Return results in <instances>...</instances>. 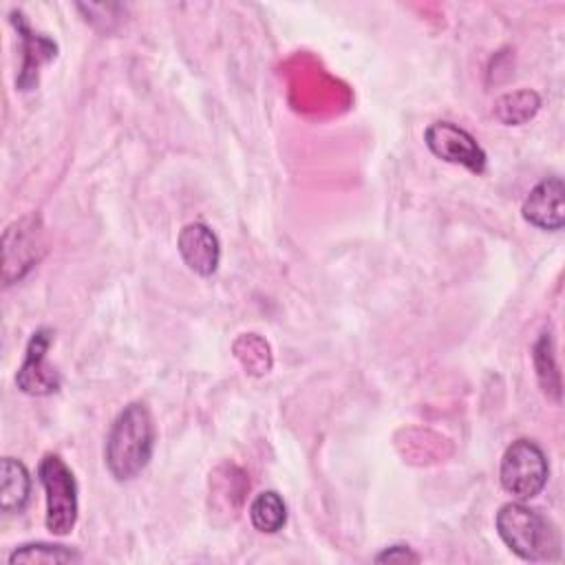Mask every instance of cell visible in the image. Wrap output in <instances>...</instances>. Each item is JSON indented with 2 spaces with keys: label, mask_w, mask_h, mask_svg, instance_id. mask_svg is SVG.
Here are the masks:
<instances>
[{
  "label": "cell",
  "mask_w": 565,
  "mask_h": 565,
  "mask_svg": "<svg viewBox=\"0 0 565 565\" xmlns=\"http://www.w3.org/2000/svg\"><path fill=\"white\" fill-rule=\"evenodd\" d=\"M31 497V475L20 459L4 457L0 463V510L22 512Z\"/></svg>",
  "instance_id": "obj_10"
},
{
  "label": "cell",
  "mask_w": 565,
  "mask_h": 565,
  "mask_svg": "<svg viewBox=\"0 0 565 565\" xmlns=\"http://www.w3.org/2000/svg\"><path fill=\"white\" fill-rule=\"evenodd\" d=\"M249 521L263 534H274L282 530L287 521V505L276 490H263L254 497L249 505Z\"/></svg>",
  "instance_id": "obj_11"
},
{
  "label": "cell",
  "mask_w": 565,
  "mask_h": 565,
  "mask_svg": "<svg viewBox=\"0 0 565 565\" xmlns=\"http://www.w3.org/2000/svg\"><path fill=\"white\" fill-rule=\"evenodd\" d=\"M11 22L15 24L18 35L22 40V66L15 82L20 90H31L33 86H38L40 66L57 55V46L51 38L35 33L20 11L11 13Z\"/></svg>",
  "instance_id": "obj_9"
},
{
  "label": "cell",
  "mask_w": 565,
  "mask_h": 565,
  "mask_svg": "<svg viewBox=\"0 0 565 565\" xmlns=\"http://www.w3.org/2000/svg\"><path fill=\"white\" fill-rule=\"evenodd\" d=\"M177 249L190 271L207 278L218 269L221 245L216 234L205 223H188L179 232Z\"/></svg>",
  "instance_id": "obj_8"
},
{
  "label": "cell",
  "mask_w": 565,
  "mask_h": 565,
  "mask_svg": "<svg viewBox=\"0 0 565 565\" xmlns=\"http://www.w3.org/2000/svg\"><path fill=\"white\" fill-rule=\"evenodd\" d=\"M377 563H417L419 556L408 545H391L375 556Z\"/></svg>",
  "instance_id": "obj_16"
},
{
  "label": "cell",
  "mask_w": 565,
  "mask_h": 565,
  "mask_svg": "<svg viewBox=\"0 0 565 565\" xmlns=\"http://www.w3.org/2000/svg\"><path fill=\"white\" fill-rule=\"evenodd\" d=\"M424 141L435 157L448 163L463 166L466 170L477 174L486 170L488 157L483 148L477 143V139L468 130L459 128L452 121H433L424 132Z\"/></svg>",
  "instance_id": "obj_5"
},
{
  "label": "cell",
  "mask_w": 565,
  "mask_h": 565,
  "mask_svg": "<svg viewBox=\"0 0 565 565\" xmlns=\"http://www.w3.org/2000/svg\"><path fill=\"white\" fill-rule=\"evenodd\" d=\"M154 419L143 402H130L115 417L106 446L104 461L117 481L135 479L150 461L154 450Z\"/></svg>",
  "instance_id": "obj_1"
},
{
  "label": "cell",
  "mask_w": 565,
  "mask_h": 565,
  "mask_svg": "<svg viewBox=\"0 0 565 565\" xmlns=\"http://www.w3.org/2000/svg\"><path fill=\"white\" fill-rule=\"evenodd\" d=\"M53 342V329H38L29 344L22 366L18 369L15 384L26 395H51L60 388V373L46 364V351Z\"/></svg>",
  "instance_id": "obj_6"
},
{
  "label": "cell",
  "mask_w": 565,
  "mask_h": 565,
  "mask_svg": "<svg viewBox=\"0 0 565 565\" xmlns=\"http://www.w3.org/2000/svg\"><path fill=\"white\" fill-rule=\"evenodd\" d=\"M539 106H541V97L534 90L523 88V90L501 95L494 104V117L505 126H519L532 119Z\"/></svg>",
  "instance_id": "obj_12"
},
{
  "label": "cell",
  "mask_w": 565,
  "mask_h": 565,
  "mask_svg": "<svg viewBox=\"0 0 565 565\" xmlns=\"http://www.w3.org/2000/svg\"><path fill=\"white\" fill-rule=\"evenodd\" d=\"M35 243H38V232L33 225H29V221H20L13 223L7 232H4V245L9 247H18V256L4 265V276L11 271V267H15V278H20L35 260Z\"/></svg>",
  "instance_id": "obj_14"
},
{
  "label": "cell",
  "mask_w": 565,
  "mask_h": 565,
  "mask_svg": "<svg viewBox=\"0 0 565 565\" xmlns=\"http://www.w3.org/2000/svg\"><path fill=\"white\" fill-rule=\"evenodd\" d=\"M82 561V554L66 547V545H53V543H24L15 547L9 554V563H75Z\"/></svg>",
  "instance_id": "obj_15"
},
{
  "label": "cell",
  "mask_w": 565,
  "mask_h": 565,
  "mask_svg": "<svg viewBox=\"0 0 565 565\" xmlns=\"http://www.w3.org/2000/svg\"><path fill=\"white\" fill-rule=\"evenodd\" d=\"M547 475V457L536 441L516 439L505 448L501 457L499 479L503 490L514 499L527 501L536 497L545 488Z\"/></svg>",
  "instance_id": "obj_4"
},
{
  "label": "cell",
  "mask_w": 565,
  "mask_h": 565,
  "mask_svg": "<svg viewBox=\"0 0 565 565\" xmlns=\"http://www.w3.org/2000/svg\"><path fill=\"white\" fill-rule=\"evenodd\" d=\"M38 477L46 497V530L64 536L77 521V481L73 470L57 455H44L38 466Z\"/></svg>",
  "instance_id": "obj_3"
},
{
  "label": "cell",
  "mask_w": 565,
  "mask_h": 565,
  "mask_svg": "<svg viewBox=\"0 0 565 565\" xmlns=\"http://www.w3.org/2000/svg\"><path fill=\"white\" fill-rule=\"evenodd\" d=\"M494 523L501 541L523 561H552L561 552L556 527L521 501L501 505Z\"/></svg>",
  "instance_id": "obj_2"
},
{
  "label": "cell",
  "mask_w": 565,
  "mask_h": 565,
  "mask_svg": "<svg viewBox=\"0 0 565 565\" xmlns=\"http://www.w3.org/2000/svg\"><path fill=\"white\" fill-rule=\"evenodd\" d=\"M563 196H565L563 179L561 177H547L530 190V194L523 201L521 214L530 225H534L539 230L558 232L565 225Z\"/></svg>",
  "instance_id": "obj_7"
},
{
  "label": "cell",
  "mask_w": 565,
  "mask_h": 565,
  "mask_svg": "<svg viewBox=\"0 0 565 565\" xmlns=\"http://www.w3.org/2000/svg\"><path fill=\"white\" fill-rule=\"evenodd\" d=\"M532 355H534V369H536V377H539V384H541L543 393L558 402V397H561V375H558V366H556V360H554L552 333L547 329L539 335Z\"/></svg>",
  "instance_id": "obj_13"
}]
</instances>
